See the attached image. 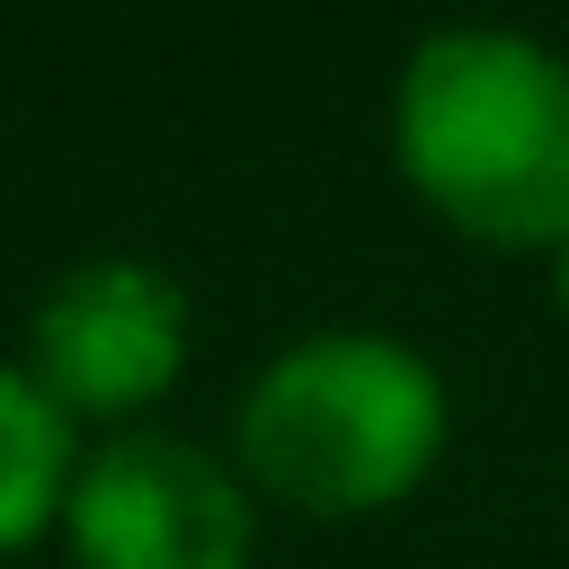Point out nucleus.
I'll use <instances>...</instances> for the list:
<instances>
[{
    "label": "nucleus",
    "instance_id": "1",
    "mask_svg": "<svg viewBox=\"0 0 569 569\" xmlns=\"http://www.w3.org/2000/svg\"><path fill=\"white\" fill-rule=\"evenodd\" d=\"M400 187L480 249L569 240V53L533 27H427L391 80Z\"/></svg>",
    "mask_w": 569,
    "mask_h": 569
},
{
    "label": "nucleus",
    "instance_id": "2",
    "mask_svg": "<svg viewBox=\"0 0 569 569\" xmlns=\"http://www.w3.org/2000/svg\"><path fill=\"white\" fill-rule=\"evenodd\" d=\"M445 436L453 391L436 356L400 329H311L276 347L231 409L240 480L293 516L400 507L445 462Z\"/></svg>",
    "mask_w": 569,
    "mask_h": 569
},
{
    "label": "nucleus",
    "instance_id": "3",
    "mask_svg": "<svg viewBox=\"0 0 569 569\" xmlns=\"http://www.w3.org/2000/svg\"><path fill=\"white\" fill-rule=\"evenodd\" d=\"M62 542L80 569H249L258 560V489L231 453L178 427H116L80 445Z\"/></svg>",
    "mask_w": 569,
    "mask_h": 569
},
{
    "label": "nucleus",
    "instance_id": "4",
    "mask_svg": "<svg viewBox=\"0 0 569 569\" xmlns=\"http://www.w3.org/2000/svg\"><path fill=\"white\" fill-rule=\"evenodd\" d=\"M187 338H196L187 284L151 258L107 249L44 284V302L27 320V373L71 427L98 418L116 436L187 373Z\"/></svg>",
    "mask_w": 569,
    "mask_h": 569
},
{
    "label": "nucleus",
    "instance_id": "5",
    "mask_svg": "<svg viewBox=\"0 0 569 569\" xmlns=\"http://www.w3.org/2000/svg\"><path fill=\"white\" fill-rule=\"evenodd\" d=\"M71 471H80V427L36 391L27 365L0 356V560L62 525Z\"/></svg>",
    "mask_w": 569,
    "mask_h": 569
},
{
    "label": "nucleus",
    "instance_id": "6",
    "mask_svg": "<svg viewBox=\"0 0 569 569\" xmlns=\"http://www.w3.org/2000/svg\"><path fill=\"white\" fill-rule=\"evenodd\" d=\"M551 302H560V320H569V240L551 249Z\"/></svg>",
    "mask_w": 569,
    "mask_h": 569
}]
</instances>
